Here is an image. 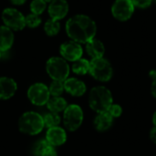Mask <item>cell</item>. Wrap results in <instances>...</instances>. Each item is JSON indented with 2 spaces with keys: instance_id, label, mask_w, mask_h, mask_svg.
<instances>
[{
  "instance_id": "6da1fadb",
  "label": "cell",
  "mask_w": 156,
  "mask_h": 156,
  "mask_svg": "<svg viewBox=\"0 0 156 156\" xmlns=\"http://www.w3.org/2000/svg\"><path fill=\"white\" fill-rule=\"evenodd\" d=\"M68 36L78 43H87L94 38L97 27L95 22L88 16L76 15L70 17L66 23Z\"/></svg>"
},
{
  "instance_id": "7a4b0ae2",
  "label": "cell",
  "mask_w": 156,
  "mask_h": 156,
  "mask_svg": "<svg viewBox=\"0 0 156 156\" xmlns=\"http://www.w3.org/2000/svg\"><path fill=\"white\" fill-rule=\"evenodd\" d=\"M113 103L112 91L105 86L92 88L89 94V105L97 113L106 112Z\"/></svg>"
},
{
  "instance_id": "3957f363",
  "label": "cell",
  "mask_w": 156,
  "mask_h": 156,
  "mask_svg": "<svg viewBox=\"0 0 156 156\" xmlns=\"http://www.w3.org/2000/svg\"><path fill=\"white\" fill-rule=\"evenodd\" d=\"M43 116L36 112H27L19 118L18 128L21 133L28 135H36L44 129Z\"/></svg>"
},
{
  "instance_id": "277c9868",
  "label": "cell",
  "mask_w": 156,
  "mask_h": 156,
  "mask_svg": "<svg viewBox=\"0 0 156 156\" xmlns=\"http://www.w3.org/2000/svg\"><path fill=\"white\" fill-rule=\"evenodd\" d=\"M89 73L95 80L101 82H107L111 80L113 76V69L110 61L103 57L92 58L90 61Z\"/></svg>"
},
{
  "instance_id": "5b68a950",
  "label": "cell",
  "mask_w": 156,
  "mask_h": 156,
  "mask_svg": "<svg viewBox=\"0 0 156 156\" xmlns=\"http://www.w3.org/2000/svg\"><path fill=\"white\" fill-rule=\"evenodd\" d=\"M47 72L53 80L65 81L69 75V66L63 58L53 57L47 61Z\"/></svg>"
},
{
  "instance_id": "8992f818",
  "label": "cell",
  "mask_w": 156,
  "mask_h": 156,
  "mask_svg": "<svg viewBox=\"0 0 156 156\" xmlns=\"http://www.w3.org/2000/svg\"><path fill=\"white\" fill-rule=\"evenodd\" d=\"M84 113L80 106L77 104L68 105L63 112V123L69 132L77 131L82 124Z\"/></svg>"
},
{
  "instance_id": "52a82bcc",
  "label": "cell",
  "mask_w": 156,
  "mask_h": 156,
  "mask_svg": "<svg viewBox=\"0 0 156 156\" xmlns=\"http://www.w3.org/2000/svg\"><path fill=\"white\" fill-rule=\"evenodd\" d=\"M27 98L36 106L46 105L50 98L48 87L41 82L32 84L27 90Z\"/></svg>"
},
{
  "instance_id": "ba28073f",
  "label": "cell",
  "mask_w": 156,
  "mask_h": 156,
  "mask_svg": "<svg viewBox=\"0 0 156 156\" xmlns=\"http://www.w3.org/2000/svg\"><path fill=\"white\" fill-rule=\"evenodd\" d=\"M5 26L13 30H21L26 27L25 16L15 8H5L2 13Z\"/></svg>"
},
{
  "instance_id": "9c48e42d",
  "label": "cell",
  "mask_w": 156,
  "mask_h": 156,
  "mask_svg": "<svg viewBox=\"0 0 156 156\" xmlns=\"http://www.w3.org/2000/svg\"><path fill=\"white\" fill-rule=\"evenodd\" d=\"M134 8L132 0H115L112 6V14L119 21H127L132 17Z\"/></svg>"
},
{
  "instance_id": "30bf717a",
  "label": "cell",
  "mask_w": 156,
  "mask_h": 156,
  "mask_svg": "<svg viewBox=\"0 0 156 156\" xmlns=\"http://www.w3.org/2000/svg\"><path fill=\"white\" fill-rule=\"evenodd\" d=\"M59 52L65 60L74 62L82 57L83 49L80 43L71 40V41L64 42L60 46Z\"/></svg>"
},
{
  "instance_id": "8fae6325",
  "label": "cell",
  "mask_w": 156,
  "mask_h": 156,
  "mask_svg": "<svg viewBox=\"0 0 156 156\" xmlns=\"http://www.w3.org/2000/svg\"><path fill=\"white\" fill-rule=\"evenodd\" d=\"M46 140L53 147L60 146L67 141L66 131L59 126L48 128L46 133Z\"/></svg>"
},
{
  "instance_id": "7c38bea8",
  "label": "cell",
  "mask_w": 156,
  "mask_h": 156,
  "mask_svg": "<svg viewBox=\"0 0 156 156\" xmlns=\"http://www.w3.org/2000/svg\"><path fill=\"white\" fill-rule=\"evenodd\" d=\"M69 12V4L66 0H52L48 5V14L52 19L60 20Z\"/></svg>"
},
{
  "instance_id": "4fadbf2b",
  "label": "cell",
  "mask_w": 156,
  "mask_h": 156,
  "mask_svg": "<svg viewBox=\"0 0 156 156\" xmlns=\"http://www.w3.org/2000/svg\"><path fill=\"white\" fill-rule=\"evenodd\" d=\"M64 90L74 97L83 96L87 90L86 84L77 78H68L64 81Z\"/></svg>"
},
{
  "instance_id": "5bb4252c",
  "label": "cell",
  "mask_w": 156,
  "mask_h": 156,
  "mask_svg": "<svg viewBox=\"0 0 156 156\" xmlns=\"http://www.w3.org/2000/svg\"><path fill=\"white\" fill-rule=\"evenodd\" d=\"M17 90L16 82L7 77L0 78V100H8L12 98Z\"/></svg>"
},
{
  "instance_id": "9a60e30c",
  "label": "cell",
  "mask_w": 156,
  "mask_h": 156,
  "mask_svg": "<svg viewBox=\"0 0 156 156\" xmlns=\"http://www.w3.org/2000/svg\"><path fill=\"white\" fill-rule=\"evenodd\" d=\"M113 123H114V119L107 112L97 113L93 122L95 129L101 133L110 130L112 127Z\"/></svg>"
},
{
  "instance_id": "2e32d148",
  "label": "cell",
  "mask_w": 156,
  "mask_h": 156,
  "mask_svg": "<svg viewBox=\"0 0 156 156\" xmlns=\"http://www.w3.org/2000/svg\"><path fill=\"white\" fill-rule=\"evenodd\" d=\"M86 51L92 58H99L103 57L105 53V47L101 40L92 38L86 43Z\"/></svg>"
},
{
  "instance_id": "e0dca14e",
  "label": "cell",
  "mask_w": 156,
  "mask_h": 156,
  "mask_svg": "<svg viewBox=\"0 0 156 156\" xmlns=\"http://www.w3.org/2000/svg\"><path fill=\"white\" fill-rule=\"evenodd\" d=\"M14 43V34L12 29L5 26L0 27V51H7Z\"/></svg>"
},
{
  "instance_id": "ac0fdd59",
  "label": "cell",
  "mask_w": 156,
  "mask_h": 156,
  "mask_svg": "<svg viewBox=\"0 0 156 156\" xmlns=\"http://www.w3.org/2000/svg\"><path fill=\"white\" fill-rule=\"evenodd\" d=\"M46 105H47L48 109L49 110V112H55V113H59L61 112H64V110L68 106V103L64 98H62L61 96H58V97L49 98V100Z\"/></svg>"
},
{
  "instance_id": "d6986e66",
  "label": "cell",
  "mask_w": 156,
  "mask_h": 156,
  "mask_svg": "<svg viewBox=\"0 0 156 156\" xmlns=\"http://www.w3.org/2000/svg\"><path fill=\"white\" fill-rule=\"evenodd\" d=\"M72 71L77 75H85L90 71V61L86 58H79L72 64Z\"/></svg>"
},
{
  "instance_id": "ffe728a7",
  "label": "cell",
  "mask_w": 156,
  "mask_h": 156,
  "mask_svg": "<svg viewBox=\"0 0 156 156\" xmlns=\"http://www.w3.org/2000/svg\"><path fill=\"white\" fill-rule=\"evenodd\" d=\"M43 121H44V126L48 129V128L58 126L61 119H60V116L58 115V113L49 112L44 115Z\"/></svg>"
},
{
  "instance_id": "44dd1931",
  "label": "cell",
  "mask_w": 156,
  "mask_h": 156,
  "mask_svg": "<svg viewBox=\"0 0 156 156\" xmlns=\"http://www.w3.org/2000/svg\"><path fill=\"white\" fill-rule=\"evenodd\" d=\"M60 28V25L58 20L50 18L45 23L44 26V30L48 36H55L58 33Z\"/></svg>"
},
{
  "instance_id": "7402d4cb",
  "label": "cell",
  "mask_w": 156,
  "mask_h": 156,
  "mask_svg": "<svg viewBox=\"0 0 156 156\" xmlns=\"http://www.w3.org/2000/svg\"><path fill=\"white\" fill-rule=\"evenodd\" d=\"M64 81L59 80H53L51 84L48 87L49 94L52 97H58L60 96L64 91Z\"/></svg>"
},
{
  "instance_id": "603a6c76",
  "label": "cell",
  "mask_w": 156,
  "mask_h": 156,
  "mask_svg": "<svg viewBox=\"0 0 156 156\" xmlns=\"http://www.w3.org/2000/svg\"><path fill=\"white\" fill-rule=\"evenodd\" d=\"M47 2L44 0H33L30 4V10L33 14L40 15L44 12L47 6Z\"/></svg>"
},
{
  "instance_id": "cb8c5ba5",
  "label": "cell",
  "mask_w": 156,
  "mask_h": 156,
  "mask_svg": "<svg viewBox=\"0 0 156 156\" xmlns=\"http://www.w3.org/2000/svg\"><path fill=\"white\" fill-rule=\"evenodd\" d=\"M25 22H26V26L31 28L37 27L40 25L41 23V18L38 15L36 14H29L27 16H25Z\"/></svg>"
},
{
  "instance_id": "d4e9b609",
  "label": "cell",
  "mask_w": 156,
  "mask_h": 156,
  "mask_svg": "<svg viewBox=\"0 0 156 156\" xmlns=\"http://www.w3.org/2000/svg\"><path fill=\"white\" fill-rule=\"evenodd\" d=\"M49 146H50V144L48 143V141L46 139L45 140H40V141H38L37 143L35 144V145L33 147V153L36 156H40L43 154V152L46 149H48Z\"/></svg>"
},
{
  "instance_id": "484cf974",
  "label": "cell",
  "mask_w": 156,
  "mask_h": 156,
  "mask_svg": "<svg viewBox=\"0 0 156 156\" xmlns=\"http://www.w3.org/2000/svg\"><path fill=\"white\" fill-rule=\"evenodd\" d=\"M122 112H123L122 107L120 104H118V103H112V104L111 105V107L109 108V110L107 111V112H108L113 119L119 118V117L122 114Z\"/></svg>"
},
{
  "instance_id": "4316f807",
  "label": "cell",
  "mask_w": 156,
  "mask_h": 156,
  "mask_svg": "<svg viewBox=\"0 0 156 156\" xmlns=\"http://www.w3.org/2000/svg\"><path fill=\"white\" fill-rule=\"evenodd\" d=\"M132 1L135 7L142 8V9L149 7L153 3V0H132Z\"/></svg>"
},
{
  "instance_id": "83f0119b",
  "label": "cell",
  "mask_w": 156,
  "mask_h": 156,
  "mask_svg": "<svg viewBox=\"0 0 156 156\" xmlns=\"http://www.w3.org/2000/svg\"><path fill=\"white\" fill-rule=\"evenodd\" d=\"M40 156H58V154H57V151L55 150V148L50 145L48 149H46L43 152V154Z\"/></svg>"
},
{
  "instance_id": "f1b7e54d",
  "label": "cell",
  "mask_w": 156,
  "mask_h": 156,
  "mask_svg": "<svg viewBox=\"0 0 156 156\" xmlns=\"http://www.w3.org/2000/svg\"><path fill=\"white\" fill-rule=\"evenodd\" d=\"M149 136H150V140L156 144V127H153L150 131V133H149Z\"/></svg>"
},
{
  "instance_id": "f546056e",
  "label": "cell",
  "mask_w": 156,
  "mask_h": 156,
  "mask_svg": "<svg viewBox=\"0 0 156 156\" xmlns=\"http://www.w3.org/2000/svg\"><path fill=\"white\" fill-rule=\"evenodd\" d=\"M151 93L153 95L154 98L156 99V79L153 80L152 85H151Z\"/></svg>"
},
{
  "instance_id": "4dcf8cb0",
  "label": "cell",
  "mask_w": 156,
  "mask_h": 156,
  "mask_svg": "<svg viewBox=\"0 0 156 156\" xmlns=\"http://www.w3.org/2000/svg\"><path fill=\"white\" fill-rule=\"evenodd\" d=\"M149 77L152 79V80H155L156 79V70L155 69H153L149 72Z\"/></svg>"
},
{
  "instance_id": "1f68e13d",
  "label": "cell",
  "mask_w": 156,
  "mask_h": 156,
  "mask_svg": "<svg viewBox=\"0 0 156 156\" xmlns=\"http://www.w3.org/2000/svg\"><path fill=\"white\" fill-rule=\"evenodd\" d=\"M14 5H23L25 2H26V0H10Z\"/></svg>"
},
{
  "instance_id": "d6a6232c",
  "label": "cell",
  "mask_w": 156,
  "mask_h": 156,
  "mask_svg": "<svg viewBox=\"0 0 156 156\" xmlns=\"http://www.w3.org/2000/svg\"><path fill=\"white\" fill-rule=\"evenodd\" d=\"M152 120H153V124H154V126L156 127V111L154 112V114H153V118H152Z\"/></svg>"
},
{
  "instance_id": "836d02e7",
  "label": "cell",
  "mask_w": 156,
  "mask_h": 156,
  "mask_svg": "<svg viewBox=\"0 0 156 156\" xmlns=\"http://www.w3.org/2000/svg\"><path fill=\"white\" fill-rule=\"evenodd\" d=\"M44 1H45V2H51L52 0H44Z\"/></svg>"
},
{
  "instance_id": "e575fe53",
  "label": "cell",
  "mask_w": 156,
  "mask_h": 156,
  "mask_svg": "<svg viewBox=\"0 0 156 156\" xmlns=\"http://www.w3.org/2000/svg\"><path fill=\"white\" fill-rule=\"evenodd\" d=\"M0 58H1V51H0Z\"/></svg>"
},
{
  "instance_id": "d590c367",
  "label": "cell",
  "mask_w": 156,
  "mask_h": 156,
  "mask_svg": "<svg viewBox=\"0 0 156 156\" xmlns=\"http://www.w3.org/2000/svg\"><path fill=\"white\" fill-rule=\"evenodd\" d=\"M153 1H154V2H155V3H156V0H153Z\"/></svg>"
},
{
  "instance_id": "8d00e7d4",
  "label": "cell",
  "mask_w": 156,
  "mask_h": 156,
  "mask_svg": "<svg viewBox=\"0 0 156 156\" xmlns=\"http://www.w3.org/2000/svg\"><path fill=\"white\" fill-rule=\"evenodd\" d=\"M155 156H156V155H155Z\"/></svg>"
}]
</instances>
